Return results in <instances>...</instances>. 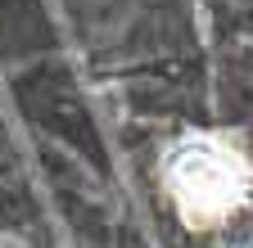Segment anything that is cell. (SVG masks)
I'll list each match as a JSON object with an SVG mask.
<instances>
[{"mask_svg": "<svg viewBox=\"0 0 253 248\" xmlns=\"http://www.w3.org/2000/svg\"><path fill=\"white\" fill-rule=\"evenodd\" d=\"M249 190V167L221 140H190L168 158V194L185 226H221Z\"/></svg>", "mask_w": 253, "mask_h": 248, "instance_id": "obj_1", "label": "cell"}]
</instances>
